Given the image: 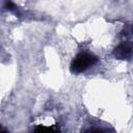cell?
I'll return each mask as SVG.
<instances>
[{
    "label": "cell",
    "mask_w": 133,
    "mask_h": 133,
    "mask_svg": "<svg viewBox=\"0 0 133 133\" xmlns=\"http://www.w3.org/2000/svg\"><path fill=\"white\" fill-rule=\"evenodd\" d=\"M2 133H6V131H4V130H2Z\"/></svg>",
    "instance_id": "5b68a950"
},
{
    "label": "cell",
    "mask_w": 133,
    "mask_h": 133,
    "mask_svg": "<svg viewBox=\"0 0 133 133\" xmlns=\"http://www.w3.org/2000/svg\"><path fill=\"white\" fill-rule=\"evenodd\" d=\"M98 61V58L87 52L78 53L71 62V71L74 74H80L88 70Z\"/></svg>",
    "instance_id": "6da1fadb"
},
{
    "label": "cell",
    "mask_w": 133,
    "mask_h": 133,
    "mask_svg": "<svg viewBox=\"0 0 133 133\" xmlns=\"http://www.w3.org/2000/svg\"><path fill=\"white\" fill-rule=\"evenodd\" d=\"M113 54L118 59H131L133 57V43L124 42L119 44L115 48Z\"/></svg>",
    "instance_id": "7a4b0ae2"
},
{
    "label": "cell",
    "mask_w": 133,
    "mask_h": 133,
    "mask_svg": "<svg viewBox=\"0 0 133 133\" xmlns=\"http://www.w3.org/2000/svg\"><path fill=\"white\" fill-rule=\"evenodd\" d=\"M33 133H58V131L54 127H49V126H37L34 130Z\"/></svg>",
    "instance_id": "3957f363"
},
{
    "label": "cell",
    "mask_w": 133,
    "mask_h": 133,
    "mask_svg": "<svg viewBox=\"0 0 133 133\" xmlns=\"http://www.w3.org/2000/svg\"><path fill=\"white\" fill-rule=\"evenodd\" d=\"M87 133H103V132L100 131V130H98V129H94V130H89Z\"/></svg>",
    "instance_id": "277c9868"
}]
</instances>
